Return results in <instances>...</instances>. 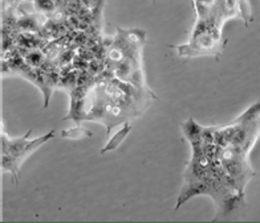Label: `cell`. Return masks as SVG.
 <instances>
[{"label":"cell","instance_id":"6da1fadb","mask_svg":"<svg viewBox=\"0 0 260 223\" xmlns=\"http://www.w3.org/2000/svg\"><path fill=\"white\" fill-rule=\"evenodd\" d=\"M220 27L215 19H206V20L195 21L194 29L190 36V41L186 45H169L178 51L181 57H198L215 54L219 56L224 42L220 44Z\"/></svg>","mask_w":260,"mask_h":223},{"label":"cell","instance_id":"7a4b0ae2","mask_svg":"<svg viewBox=\"0 0 260 223\" xmlns=\"http://www.w3.org/2000/svg\"><path fill=\"white\" fill-rule=\"evenodd\" d=\"M32 133V129L27 132V135L19 139H11L10 136L2 131V168L6 172L12 173L14 181L17 183V176H19V169L21 164L32 155V153L41 147L43 144L55 138V129L45 133L41 138L28 140L29 135Z\"/></svg>","mask_w":260,"mask_h":223},{"label":"cell","instance_id":"3957f363","mask_svg":"<svg viewBox=\"0 0 260 223\" xmlns=\"http://www.w3.org/2000/svg\"><path fill=\"white\" fill-rule=\"evenodd\" d=\"M132 128H133V127H132V124H130V123H127V122L123 123L122 127H121V128L118 129V131H117L116 133H114V135L109 139V140H108L106 146L104 147V149L100 153H101V155H105V153H108V152L116 151V149L118 148V147H120L123 142H125V139L127 138V135L130 133Z\"/></svg>","mask_w":260,"mask_h":223},{"label":"cell","instance_id":"277c9868","mask_svg":"<svg viewBox=\"0 0 260 223\" xmlns=\"http://www.w3.org/2000/svg\"><path fill=\"white\" fill-rule=\"evenodd\" d=\"M62 139H72V140H79V139H86L92 138L93 133L89 129L84 128V127H75V128L64 129L60 133Z\"/></svg>","mask_w":260,"mask_h":223},{"label":"cell","instance_id":"5b68a950","mask_svg":"<svg viewBox=\"0 0 260 223\" xmlns=\"http://www.w3.org/2000/svg\"><path fill=\"white\" fill-rule=\"evenodd\" d=\"M27 2H35V0H3V10L7 8H19L21 3H27Z\"/></svg>","mask_w":260,"mask_h":223}]
</instances>
